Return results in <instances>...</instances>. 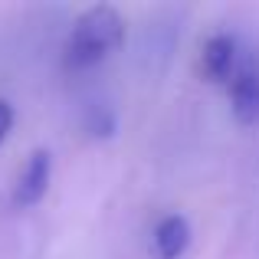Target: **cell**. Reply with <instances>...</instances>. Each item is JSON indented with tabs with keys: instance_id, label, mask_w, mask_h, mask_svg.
Listing matches in <instances>:
<instances>
[{
	"instance_id": "obj_1",
	"label": "cell",
	"mask_w": 259,
	"mask_h": 259,
	"mask_svg": "<svg viewBox=\"0 0 259 259\" xmlns=\"http://www.w3.org/2000/svg\"><path fill=\"white\" fill-rule=\"evenodd\" d=\"M121 43H125V17L108 4H95L76 17L63 59L69 69H92L105 63Z\"/></svg>"
},
{
	"instance_id": "obj_2",
	"label": "cell",
	"mask_w": 259,
	"mask_h": 259,
	"mask_svg": "<svg viewBox=\"0 0 259 259\" xmlns=\"http://www.w3.org/2000/svg\"><path fill=\"white\" fill-rule=\"evenodd\" d=\"M50 177H53V154L46 148H36V151L26 158L23 171L17 174V184H13V207L26 210V207H36L39 200L46 197L50 190Z\"/></svg>"
},
{
	"instance_id": "obj_3",
	"label": "cell",
	"mask_w": 259,
	"mask_h": 259,
	"mask_svg": "<svg viewBox=\"0 0 259 259\" xmlns=\"http://www.w3.org/2000/svg\"><path fill=\"white\" fill-rule=\"evenodd\" d=\"M240 69V43L233 33H213L200 46V76L207 82H227Z\"/></svg>"
},
{
	"instance_id": "obj_4",
	"label": "cell",
	"mask_w": 259,
	"mask_h": 259,
	"mask_svg": "<svg viewBox=\"0 0 259 259\" xmlns=\"http://www.w3.org/2000/svg\"><path fill=\"white\" fill-rule=\"evenodd\" d=\"M230 92V112L240 125H256L259 121V66L240 63L236 76L227 85Z\"/></svg>"
},
{
	"instance_id": "obj_5",
	"label": "cell",
	"mask_w": 259,
	"mask_h": 259,
	"mask_svg": "<svg viewBox=\"0 0 259 259\" xmlns=\"http://www.w3.org/2000/svg\"><path fill=\"white\" fill-rule=\"evenodd\" d=\"M190 240H194V230H190V220L184 213H167L154 223L151 233V249L158 259H181L187 253Z\"/></svg>"
},
{
	"instance_id": "obj_6",
	"label": "cell",
	"mask_w": 259,
	"mask_h": 259,
	"mask_svg": "<svg viewBox=\"0 0 259 259\" xmlns=\"http://www.w3.org/2000/svg\"><path fill=\"white\" fill-rule=\"evenodd\" d=\"M85 128L95 138H108V135L115 132V115L108 112L105 105H92L89 108V118H85Z\"/></svg>"
},
{
	"instance_id": "obj_7",
	"label": "cell",
	"mask_w": 259,
	"mask_h": 259,
	"mask_svg": "<svg viewBox=\"0 0 259 259\" xmlns=\"http://www.w3.org/2000/svg\"><path fill=\"white\" fill-rule=\"evenodd\" d=\"M13 105L7 99H0V145H4L7 138H10V132H13Z\"/></svg>"
}]
</instances>
